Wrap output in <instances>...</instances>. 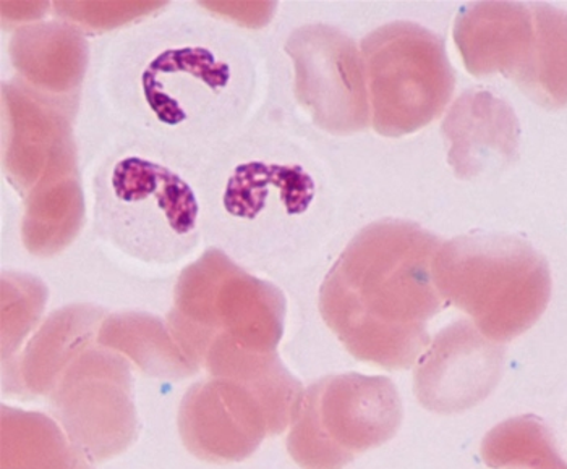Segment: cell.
I'll use <instances>...</instances> for the list:
<instances>
[{
	"instance_id": "obj_4",
	"label": "cell",
	"mask_w": 567,
	"mask_h": 469,
	"mask_svg": "<svg viewBox=\"0 0 567 469\" xmlns=\"http://www.w3.org/2000/svg\"><path fill=\"white\" fill-rule=\"evenodd\" d=\"M49 402L66 436L93 463L117 457L135 442L138 418L131 364L100 343L73 359Z\"/></svg>"
},
{
	"instance_id": "obj_17",
	"label": "cell",
	"mask_w": 567,
	"mask_h": 469,
	"mask_svg": "<svg viewBox=\"0 0 567 469\" xmlns=\"http://www.w3.org/2000/svg\"><path fill=\"white\" fill-rule=\"evenodd\" d=\"M535 37L523 72L514 80L545 107L567 106V12L551 6H532Z\"/></svg>"
},
{
	"instance_id": "obj_9",
	"label": "cell",
	"mask_w": 567,
	"mask_h": 469,
	"mask_svg": "<svg viewBox=\"0 0 567 469\" xmlns=\"http://www.w3.org/2000/svg\"><path fill=\"white\" fill-rule=\"evenodd\" d=\"M447 160L457 177L475 178L516 157L519 122L513 107L489 91L462 94L444 118Z\"/></svg>"
},
{
	"instance_id": "obj_2",
	"label": "cell",
	"mask_w": 567,
	"mask_h": 469,
	"mask_svg": "<svg viewBox=\"0 0 567 469\" xmlns=\"http://www.w3.org/2000/svg\"><path fill=\"white\" fill-rule=\"evenodd\" d=\"M441 241L405 220H381L348 244L321 286V310L353 352L377 353L391 317L429 304Z\"/></svg>"
},
{
	"instance_id": "obj_1",
	"label": "cell",
	"mask_w": 567,
	"mask_h": 469,
	"mask_svg": "<svg viewBox=\"0 0 567 469\" xmlns=\"http://www.w3.org/2000/svg\"><path fill=\"white\" fill-rule=\"evenodd\" d=\"M278 289L254 278L220 250L184 269L175 285L171 334L182 352L213 377L255 381L281 334Z\"/></svg>"
},
{
	"instance_id": "obj_6",
	"label": "cell",
	"mask_w": 567,
	"mask_h": 469,
	"mask_svg": "<svg viewBox=\"0 0 567 469\" xmlns=\"http://www.w3.org/2000/svg\"><path fill=\"white\" fill-rule=\"evenodd\" d=\"M296 69V96L315 124L336 135L369 127L365 65L357 44L336 28L307 24L286 44Z\"/></svg>"
},
{
	"instance_id": "obj_19",
	"label": "cell",
	"mask_w": 567,
	"mask_h": 469,
	"mask_svg": "<svg viewBox=\"0 0 567 469\" xmlns=\"http://www.w3.org/2000/svg\"><path fill=\"white\" fill-rule=\"evenodd\" d=\"M163 3L156 2H58L55 12L87 30L104 31L148 15Z\"/></svg>"
},
{
	"instance_id": "obj_3",
	"label": "cell",
	"mask_w": 567,
	"mask_h": 469,
	"mask_svg": "<svg viewBox=\"0 0 567 469\" xmlns=\"http://www.w3.org/2000/svg\"><path fill=\"white\" fill-rule=\"evenodd\" d=\"M371 124L398 138L432 124L456 86L443 41L411 22L384 24L362 43Z\"/></svg>"
},
{
	"instance_id": "obj_14",
	"label": "cell",
	"mask_w": 567,
	"mask_h": 469,
	"mask_svg": "<svg viewBox=\"0 0 567 469\" xmlns=\"http://www.w3.org/2000/svg\"><path fill=\"white\" fill-rule=\"evenodd\" d=\"M96 338L101 346L131 359L148 376L175 381L194 376L198 371L175 342L169 325L150 314L104 317Z\"/></svg>"
},
{
	"instance_id": "obj_12",
	"label": "cell",
	"mask_w": 567,
	"mask_h": 469,
	"mask_svg": "<svg viewBox=\"0 0 567 469\" xmlns=\"http://www.w3.org/2000/svg\"><path fill=\"white\" fill-rule=\"evenodd\" d=\"M10 55L20 75L45 97H70L82 85L87 48L75 28L41 23L17 31Z\"/></svg>"
},
{
	"instance_id": "obj_11",
	"label": "cell",
	"mask_w": 567,
	"mask_h": 469,
	"mask_svg": "<svg viewBox=\"0 0 567 469\" xmlns=\"http://www.w3.org/2000/svg\"><path fill=\"white\" fill-rule=\"evenodd\" d=\"M103 314L87 304L55 311L28 343L23 355L3 366V390L20 398L51 394L73 359L93 345Z\"/></svg>"
},
{
	"instance_id": "obj_18",
	"label": "cell",
	"mask_w": 567,
	"mask_h": 469,
	"mask_svg": "<svg viewBox=\"0 0 567 469\" xmlns=\"http://www.w3.org/2000/svg\"><path fill=\"white\" fill-rule=\"evenodd\" d=\"M48 292L30 275L2 278V356L12 358L43 314Z\"/></svg>"
},
{
	"instance_id": "obj_22",
	"label": "cell",
	"mask_w": 567,
	"mask_h": 469,
	"mask_svg": "<svg viewBox=\"0 0 567 469\" xmlns=\"http://www.w3.org/2000/svg\"><path fill=\"white\" fill-rule=\"evenodd\" d=\"M10 6V20H33L31 17H41L43 15L44 6L41 3H7Z\"/></svg>"
},
{
	"instance_id": "obj_10",
	"label": "cell",
	"mask_w": 567,
	"mask_h": 469,
	"mask_svg": "<svg viewBox=\"0 0 567 469\" xmlns=\"http://www.w3.org/2000/svg\"><path fill=\"white\" fill-rule=\"evenodd\" d=\"M532 7L513 2H482L458 13L454 41L465 69L475 76L503 73L516 80L534 44Z\"/></svg>"
},
{
	"instance_id": "obj_13",
	"label": "cell",
	"mask_w": 567,
	"mask_h": 469,
	"mask_svg": "<svg viewBox=\"0 0 567 469\" xmlns=\"http://www.w3.org/2000/svg\"><path fill=\"white\" fill-rule=\"evenodd\" d=\"M0 469H94L59 423L43 413L2 406Z\"/></svg>"
},
{
	"instance_id": "obj_15",
	"label": "cell",
	"mask_w": 567,
	"mask_h": 469,
	"mask_svg": "<svg viewBox=\"0 0 567 469\" xmlns=\"http://www.w3.org/2000/svg\"><path fill=\"white\" fill-rule=\"evenodd\" d=\"M83 195L79 171L45 181L27 196L22 226L30 253L51 257L72 243L82 229Z\"/></svg>"
},
{
	"instance_id": "obj_20",
	"label": "cell",
	"mask_w": 567,
	"mask_h": 469,
	"mask_svg": "<svg viewBox=\"0 0 567 469\" xmlns=\"http://www.w3.org/2000/svg\"><path fill=\"white\" fill-rule=\"evenodd\" d=\"M272 177H275V166L250 163L237 167L227 181V190L224 195L227 212L245 219L257 216L265 206Z\"/></svg>"
},
{
	"instance_id": "obj_16",
	"label": "cell",
	"mask_w": 567,
	"mask_h": 469,
	"mask_svg": "<svg viewBox=\"0 0 567 469\" xmlns=\"http://www.w3.org/2000/svg\"><path fill=\"white\" fill-rule=\"evenodd\" d=\"M111 181L121 201L152 202L175 233L192 232L197 226L194 191L173 170L140 157H127L115 166Z\"/></svg>"
},
{
	"instance_id": "obj_5",
	"label": "cell",
	"mask_w": 567,
	"mask_h": 469,
	"mask_svg": "<svg viewBox=\"0 0 567 469\" xmlns=\"http://www.w3.org/2000/svg\"><path fill=\"white\" fill-rule=\"evenodd\" d=\"M433 275L454 299L489 320L509 308L538 303L548 292L546 259L507 234H465L441 243Z\"/></svg>"
},
{
	"instance_id": "obj_21",
	"label": "cell",
	"mask_w": 567,
	"mask_h": 469,
	"mask_svg": "<svg viewBox=\"0 0 567 469\" xmlns=\"http://www.w3.org/2000/svg\"><path fill=\"white\" fill-rule=\"evenodd\" d=\"M216 10L226 12L229 10L230 17L234 20H239L240 23L251 24V27H261L262 23L268 22L269 15L275 10V3H215Z\"/></svg>"
},
{
	"instance_id": "obj_7",
	"label": "cell",
	"mask_w": 567,
	"mask_h": 469,
	"mask_svg": "<svg viewBox=\"0 0 567 469\" xmlns=\"http://www.w3.org/2000/svg\"><path fill=\"white\" fill-rule=\"evenodd\" d=\"M3 167L13 187L28 196L52 178L76 174L69 115L55 100L30 87L6 83Z\"/></svg>"
},
{
	"instance_id": "obj_8",
	"label": "cell",
	"mask_w": 567,
	"mask_h": 469,
	"mask_svg": "<svg viewBox=\"0 0 567 469\" xmlns=\"http://www.w3.org/2000/svg\"><path fill=\"white\" fill-rule=\"evenodd\" d=\"M257 395V385L224 377L192 385L178 408L182 442L203 461L244 460L262 436Z\"/></svg>"
}]
</instances>
